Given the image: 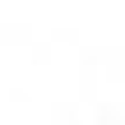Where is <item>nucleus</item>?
<instances>
[]
</instances>
